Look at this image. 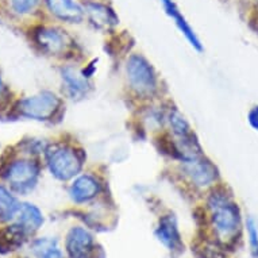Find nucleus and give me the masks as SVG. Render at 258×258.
I'll list each match as a JSON object with an SVG mask.
<instances>
[{
	"mask_svg": "<svg viewBox=\"0 0 258 258\" xmlns=\"http://www.w3.org/2000/svg\"><path fill=\"white\" fill-rule=\"evenodd\" d=\"M207 210L214 231L224 242L233 241L241 231V210L227 188L214 186L207 196Z\"/></svg>",
	"mask_w": 258,
	"mask_h": 258,
	"instance_id": "1",
	"label": "nucleus"
},
{
	"mask_svg": "<svg viewBox=\"0 0 258 258\" xmlns=\"http://www.w3.org/2000/svg\"><path fill=\"white\" fill-rule=\"evenodd\" d=\"M49 172L59 181H69L79 176L85 162V154L76 145L58 142L45 149Z\"/></svg>",
	"mask_w": 258,
	"mask_h": 258,
	"instance_id": "2",
	"label": "nucleus"
},
{
	"mask_svg": "<svg viewBox=\"0 0 258 258\" xmlns=\"http://www.w3.org/2000/svg\"><path fill=\"white\" fill-rule=\"evenodd\" d=\"M128 88L137 98L152 99L160 91V79L156 69L142 54H132L124 65Z\"/></svg>",
	"mask_w": 258,
	"mask_h": 258,
	"instance_id": "3",
	"label": "nucleus"
},
{
	"mask_svg": "<svg viewBox=\"0 0 258 258\" xmlns=\"http://www.w3.org/2000/svg\"><path fill=\"white\" fill-rule=\"evenodd\" d=\"M178 162L182 176L198 189H211L219 180L218 168L203 152L182 157Z\"/></svg>",
	"mask_w": 258,
	"mask_h": 258,
	"instance_id": "4",
	"label": "nucleus"
},
{
	"mask_svg": "<svg viewBox=\"0 0 258 258\" xmlns=\"http://www.w3.org/2000/svg\"><path fill=\"white\" fill-rule=\"evenodd\" d=\"M62 108V100L54 92L42 91L19 100L17 104L18 114L27 119L41 122L53 120Z\"/></svg>",
	"mask_w": 258,
	"mask_h": 258,
	"instance_id": "5",
	"label": "nucleus"
},
{
	"mask_svg": "<svg viewBox=\"0 0 258 258\" xmlns=\"http://www.w3.org/2000/svg\"><path fill=\"white\" fill-rule=\"evenodd\" d=\"M39 165L38 162L30 158H21L10 162L6 168L5 180L10 184L18 194H27L34 189L39 178Z\"/></svg>",
	"mask_w": 258,
	"mask_h": 258,
	"instance_id": "6",
	"label": "nucleus"
},
{
	"mask_svg": "<svg viewBox=\"0 0 258 258\" xmlns=\"http://www.w3.org/2000/svg\"><path fill=\"white\" fill-rule=\"evenodd\" d=\"M34 41L45 54L54 57L68 55L76 46L68 31L55 26H42L35 30Z\"/></svg>",
	"mask_w": 258,
	"mask_h": 258,
	"instance_id": "7",
	"label": "nucleus"
},
{
	"mask_svg": "<svg viewBox=\"0 0 258 258\" xmlns=\"http://www.w3.org/2000/svg\"><path fill=\"white\" fill-rule=\"evenodd\" d=\"M61 80L65 92L73 100H81L92 89L91 75L81 71L76 65H65L61 68Z\"/></svg>",
	"mask_w": 258,
	"mask_h": 258,
	"instance_id": "8",
	"label": "nucleus"
},
{
	"mask_svg": "<svg viewBox=\"0 0 258 258\" xmlns=\"http://www.w3.org/2000/svg\"><path fill=\"white\" fill-rule=\"evenodd\" d=\"M103 182L93 173H80L73 178L69 185V196L76 204H85L92 202L100 195Z\"/></svg>",
	"mask_w": 258,
	"mask_h": 258,
	"instance_id": "9",
	"label": "nucleus"
},
{
	"mask_svg": "<svg viewBox=\"0 0 258 258\" xmlns=\"http://www.w3.org/2000/svg\"><path fill=\"white\" fill-rule=\"evenodd\" d=\"M84 5L85 19L98 30H111L119 23L118 15L107 3L100 0H88Z\"/></svg>",
	"mask_w": 258,
	"mask_h": 258,
	"instance_id": "10",
	"label": "nucleus"
},
{
	"mask_svg": "<svg viewBox=\"0 0 258 258\" xmlns=\"http://www.w3.org/2000/svg\"><path fill=\"white\" fill-rule=\"evenodd\" d=\"M45 3L51 15L58 21L79 25L85 19L84 5L79 0H45Z\"/></svg>",
	"mask_w": 258,
	"mask_h": 258,
	"instance_id": "11",
	"label": "nucleus"
},
{
	"mask_svg": "<svg viewBox=\"0 0 258 258\" xmlns=\"http://www.w3.org/2000/svg\"><path fill=\"white\" fill-rule=\"evenodd\" d=\"M92 234L84 227L76 226L69 230L65 241V249L69 258H89L93 251Z\"/></svg>",
	"mask_w": 258,
	"mask_h": 258,
	"instance_id": "12",
	"label": "nucleus"
},
{
	"mask_svg": "<svg viewBox=\"0 0 258 258\" xmlns=\"http://www.w3.org/2000/svg\"><path fill=\"white\" fill-rule=\"evenodd\" d=\"M162 9L165 11L168 17L173 21L174 26L177 27L178 31L184 35V38L188 41L190 46L194 47L195 50L203 51V43L195 33L194 27L190 26V23L186 21V18L184 17V14L181 13V10L178 9V6L174 3V0H160Z\"/></svg>",
	"mask_w": 258,
	"mask_h": 258,
	"instance_id": "13",
	"label": "nucleus"
},
{
	"mask_svg": "<svg viewBox=\"0 0 258 258\" xmlns=\"http://www.w3.org/2000/svg\"><path fill=\"white\" fill-rule=\"evenodd\" d=\"M156 237L170 251H180L181 250V235H180L177 222H176V218L173 215L161 216L156 229Z\"/></svg>",
	"mask_w": 258,
	"mask_h": 258,
	"instance_id": "14",
	"label": "nucleus"
},
{
	"mask_svg": "<svg viewBox=\"0 0 258 258\" xmlns=\"http://www.w3.org/2000/svg\"><path fill=\"white\" fill-rule=\"evenodd\" d=\"M15 220H17V224H19L26 233L31 234L35 233L42 226L43 216L42 212L39 211V208L35 207L34 204L21 203Z\"/></svg>",
	"mask_w": 258,
	"mask_h": 258,
	"instance_id": "15",
	"label": "nucleus"
},
{
	"mask_svg": "<svg viewBox=\"0 0 258 258\" xmlns=\"http://www.w3.org/2000/svg\"><path fill=\"white\" fill-rule=\"evenodd\" d=\"M27 233L19 224H11L0 230V253L6 254L19 249L26 241Z\"/></svg>",
	"mask_w": 258,
	"mask_h": 258,
	"instance_id": "16",
	"label": "nucleus"
},
{
	"mask_svg": "<svg viewBox=\"0 0 258 258\" xmlns=\"http://www.w3.org/2000/svg\"><path fill=\"white\" fill-rule=\"evenodd\" d=\"M21 203L10 194L9 189L0 185V222H11L17 218Z\"/></svg>",
	"mask_w": 258,
	"mask_h": 258,
	"instance_id": "17",
	"label": "nucleus"
},
{
	"mask_svg": "<svg viewBox=\"0 0 258 258\" xmlns=\"http://www.w3.org/2000/svg\"><path fill=\"white\" fill-rule=\"evenodd\" d=\"M33 251L37 258H63L55 239L41 238L33 243Z\"/></svg>",
	"mask_w": 258,
	"mask_h": 258,
	"instance_id": "18",
	"label": "nucleus"
},
{
	"mask_svg": "<svg viewBox=\"0 0 258 258\" xmlns=\"http://www.w3.org/2000/svg\"><path fill=\"white\" fill-rule=\"evenodd\" d=\"M246 229H247V237H249L251 255H253V258H258V229L257 224L251 218L246 220Z\"/></svg>",
	"mask_w": 258,
	"mask_h": 258,
	"instance_id": "19",
	"label": "nucleus"
},
{
	"mask_svg": "<svg viewBox=\"0 0 258 258\" xmlns=\"http://www.w3.org/2000/svg\"><path fill=\"white\" fill-rule=\"evenodd\" d=\"M39 5V0H11V6L15 13L29 14Z\"/></svg>",
	"mask_w": 258,
	"mask_h": 258,
	"instance_id": "20",
	"label": "nucleus"
},
{
	"mask_svg": "<svg viewBox=\"0 0 258 258\" xmlns=\"http://www.w3.org/2000/svg\"><path fill=\"white\" fill-rule=\"evenodd\" d=\"M247 120H249L250 126L253 127L255 132H258V106L250 108L249 114H247Z\"/></svg>",
	"mask_w": 258,
	"mask_h": 258,
	"instance_id": "21",
	"label": "nucleus"
},
{
	"mask_svg": "<svg viewBox=\"0 0 258 258\" xmlns=\"http://www.w3.org/2000/svg\"><path fill=\"white\" fill-rule=\"evenodd\" d=\"M5 92H6V87H5V84H3V80H2V77H0V98H2L3 95H5Z\"/></svg>",
	"mask_w": 258,
	"mask_h": 258,
	"instance_id": "22",
	"label": "nucleus"
}]
</instances>
